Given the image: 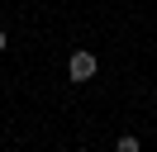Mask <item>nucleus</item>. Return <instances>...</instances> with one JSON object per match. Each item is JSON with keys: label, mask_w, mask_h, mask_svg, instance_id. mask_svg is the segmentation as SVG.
<instances>
[{"label": "nucleus", "mask_w": 157, "mask_h": 152, "mask_svg": "<svg viewBox=\"0 0 157 152\" xmlns=\"http://www.w3.org/2000/svg\"><path fill=\"white\" fill-rule=\"evenodd\" d=\"M95 71H100V57L90 52V48H76V52L67 57V81L86 86V81H95Z\"/></svg>", "instance_id": "1"}, {"label": "nucleus", "mask_w": 157, "mask_h": 152, "mask_svg": "<svg viewBox=\"0 0 157 152\" xmlns=\"http://www.w3.org/2000/svg\"><path fill=\"white\" fill-rule=\"evenodd\" d=\"M138 147H143V142H138L133 133H124V138H119V152H138Z\"/></svg>", "instance_id": "2"}, {"label": "nucleus", "mask_w": 157, "mask_h": 152, "mask_svg": "<svg viewBox=\"0 0 157 152\" xmlns=\"http://www.w3.org/2000/svg\"><path fill=\"white\" fill-rule=\"evenodd\" d=\"M5 48H10V38H5V28H0V52H5Z\"/></svg>", "instance_id": "3"}]
</instances>
